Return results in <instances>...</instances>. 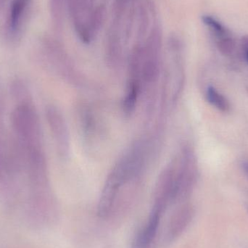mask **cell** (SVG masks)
I'll use <instances>...</instances> for the list:
<instances>
[{
    "label": "cell",
    "instance_id": "1",
    "mask_svg": "<svg viewBox=\"0 0 248 248\" xmlns=\"http://www.w3.org/2000/svg\"><path fill=\"white\" fill-rule=\"evenodd\" d=\"M74 25L77 34L84 43L93 39L104 17L103 0H71Z\"/></svg>",
    "mask_w": 248,
    "mask_h": 248
},
{
    "label": "cell",
    "instance_id": "2",
    "mask_svg": "<svg viewBox=\"0 0 248 248\" xmlns=\"http://www.w3.org/2000/svg\"><path fill=\"white\" fill-rule=\"evenodd\" d=\"M177 46L171 44L169 60L165 75L164 103L173 106L179 98L183 85L182 62L178 55Z\"/></svg>",
    "mask_w": 248,
    "mask_h": 248
},
{
    "label": "cell",
    "instance_id": "3",
    "mask_svg": "<svg viewBox=\"0 0 248 248\" xmlns=\"http://www.w3.org/2000/svg\"><path fill=\"white\" fill-rule=\"evenodd\" d=\"M202 20L215 37L220 52L224 55H231L235 48V43L231 33L211 16H203Z\"/></svg>",
    "mask_w": 248,
    "mask_h": 248
},
{
    "label": "cell",
    "instance_id": "4",
    "mask_svg": "<svg viewBox=\"0 0 248 248\" xmlns=\"http://www.w3.org/2000/svg\"><path fill=\"white\" fill-rule=\"evenodd\" d=\"M194 214L193 208L190 205H186L172 216L166 230V237H164L166 243L174 241L185 231L192 221Z\"/></svg>",
    "mask_w": 248,
    "mask_h": 248
},
{
    "label": "cell",
    "instance_id": "5",
    "mask_svg": "<svg viewBox=\"0 0 248 248\" xmlns=\"http://www.w3.org/2000/svg\"><path fill=\"white\" fill-rule=\"evenodd\" d=\"M48 119L60 153L67 155L69 153L70 139L68 127L63 116L56 109L51 108L48 111Z\"/></svg>",
    "mask_w": 248,
    "mask_h": 248
},
{
    "label": "cell",
    "instance_id": "6",
    "mask_svg": "<svg viewBox=\"0 0 248 248\" xmlns=\"http://www.w3.org/2000/svg\"><path fill=\"white\" fill-rule=\"evenodd\" d=\"M163 214L152 209L145 227L134 239L132 248H153Z\"/></svg>",
    "mask_w": 248,
    "mask_h": 248
},
{
    "label": "cell",
    "instance_id": "7",
    "mask_svg": "<svg viewBox=\"0 0 248 248\" xmlns=\"http://www.w3.org/2000/svg\"><path fill=\"white\" fill-rule=\"evenodd\" d=\"M206 99L210 104L218 110L222 112L230 110V102L214 87H209L207 89Z\"/></svg>",
    "mask_w": 248,
    "mask_h": 248
},
{
    "label": "cell",
    "instance_id": "8",
    "mask_svg": "<svg viewBox=\"0 0 248 248\" xmlns=\"http://www.w3.org/2000/svg\"><path fill=\"white\" fill-rule=\"evenodd\" d=\"M25 1L22 0H16L13 4V9H12L11 22L12 26L14 27L16 26L19 18H20V15L23 11V7H24Z\"/></svg>",
    "mask_w": 248,
    "mask_h": 248
},
{
    "label": "cell",
    "instance_id": "9",
    "mask_svg": "<svg viewBox=\"0 0 248 248\" xmlns=\"http://www.w3.org/2000/svg\"><path fill=\"white\" fill-rule=\"evenodd\" d=\"M242 47L246 53V59L248 62V36H244L242 39Z\"/></svg>",
    "mask_w": 248,
    "mask_h": 248
},
{
    "label": "cell",
    "instance_id": "10",
    "mask_svg": "<svg viewBox=\"0 0 248 248\" xmlns=\"http://www.w3.org/2000/svg\"><path fill=\"white\" fill-rule=\"evenodd\" d=\"M243 168L246 173L248 175V162H244L243 163Z\"/></svg>",
    "mask_w": 248,
    "mask_h": 248
},
{
    "label": "cell",
    "instance_id": "11",
    "mask_svg": "<svg viewBox=\"0 0 248 248\" xmlns=\"http://www.w3.org/2000/svg\"><path fill=\"white\" fill-rule=\"evenodd\" d=\"M246 210H247V211L248 213V204H247V205H246Z\"/></svg>",
    "mask_w": 248,
    "mask_h": 248
},
{
    "label": "cell",
    "instance_id": "12",
    "mask_svg": "<svg viewBox=\"0 0 248 248\" xmlns=\"http://www.w3.org/2000/svg\"><path fill=\"white\" fill-rule=\"evenodd\" d=\"M22 1H25V2H26V0H22Z\"/></svg>",
    "mask_w": 248,
    "mask_h": 248
}]
</instances>
